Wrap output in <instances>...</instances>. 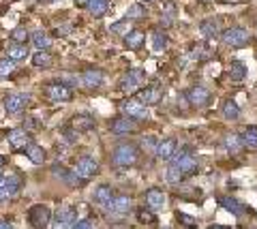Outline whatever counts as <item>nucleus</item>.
Returning a JSON list of instances; mask_svg holds the SVG:
<instances>
[{
    "mask_svg": "<svg viewBox=\"0 0 257 229\" xmlns=\"http://www.w3.org/2000/svg\"><path fill=\"white\" fill-rule=\"evenodd\" d=\"M52 62H54V58H52V54L47 52V50H39L35 56H32V65L35 67H39V69H47V67H52Z\"/></svg>",
    "mask_w": 257,
    "mask_h": 229,
    "instance_id": "27",
    "label": "nucleus"
},
{
    "mask_svg": "<svg viewBox=\"0 0 257 229\" xmlns=\"http://www.w3.org/2000/svg\"><path fill=\"white\" fill-rule=\"evenodd\" d=\"M122 112L126 118H135V120H144V118H148V109L144 103H140L138 99H131L122 103Z\"/></svg>",
    "mask_w": 257,
    "mask_h": 229,
    "instance_id": "12",
    "label": "nucleus"
},
{
    "mask_svg": "<svg viewBox=\"0 0 257 229\" xmlns=\"http://www.w3.org/2000/svg\"><path fill=\"white\" fill-rule=\"evenodd\" d=\"M86 9L94 18H103L107 13V0H88L86 3Z\"/></svg>",
    "mask_w": 257,
    "mask_h": 229,
    "instance_id": "25",
    "label": "nucleus"
},
{
    "mask_svg": "<svg viewBox=\"0 0 257 229\" xmlns=\"http://www.w3.org/2000/svg\"><path fill=\"white\" fill-rule=\"evenodd\" d=\"M176 218H178V223L180 225H184V227H197V218H193V216H189V214H184V212H178L176 214Z\"/></svg>",
    "mask_w": 257,
    "mask_h": 229,
    "instance_id": "40",
    "label": "nucleus"
},
{
    "mask_svg": "<svg viewBox=\"0 0 257 229\" xmlns=\"http://www.w3.org/2000/svg\"><path fill=\"white\" fill-rule=\"evenodd\" d=\"M144 148H150V150H155L157 148V144H155V139H144V144H142Z\"/></svg>",
    "mask_w": 257,
    "mask_h": 229,
    "instance_id": "44",
    "label": "nucleus"
},
{
    "mask_svg": "<svg viewBox=\"0 0 257 229\" xmlns=\"http://www.w3.org/2000/svg\"><path fill=\"white\" fill-rule=\"evenodd\" d=\"M109 30H111V33H114V35H128L133 28H131V24H128V20H122V22L111 24Z\"/></svg>",
    "mask_w": 257,
    "mask_h": 229,
    "instance_id": "36",
    "label": "nucleus"
},
{
    "mask_svg": "<svg viewBox=\"0 0 257 229\" xmlns=\"http://www.w3.org/2000/svg\"><path fill=\"white\" fill-rule=\"evenodd\" d=\"M103 82H105V77H103V73L99 69H88V71H84V75H82V84L86 86V88H90V90L101 88Z\"/></svg>",
    "mask_w": 257,
    "mask_h": 229,
    "instance_id": "17",
    "label": "nucleus"
},
{
    "mask_svg": "<svg viewBox=\"0 0 257 229\" xmlns=\"http://www.w3.org/2000/svg\"><path fill=\"white\" fill-rule=\"evenodd\" d=\"M144 3H155V0H144Z\"/></svg>",
    "mask_w": 257,
    "mask_h": 229,
    "instance_id": "50",
    "label": "nucleus"
},
{
    "mask_svg": "<svg viewBox=\"0 0 257 229\" xmlns=\"http://www.w3.org/2000/svg\"><path fill=\"white\" fill-rule=\"evenodd\" d=\"M71 229H92L90 220H77V223L71 225Z\"/></svg>",
    "mask_w": 257,
    "mask_h": 229,
    "instance_id": "43",
    "label": "nucleus"
},
{
    "mask_svg": "<svg viewBox=\"0 0 257 229\" xmlns=\"http://www.w3.org/2000/svg\"><path fill=\"white\" fill-rule=\"evenodd\" d=\"M144 13H146V7H144V5H131V7L126 9V20L144 18Z\"/></svg>",
    "mask_w": 257,
    "mask_h": 229,
    "instance_id": "38",
    "label": "nucleus"
},
{
    "mask_svg": "<svg viewBox=\"0 0 257 229\" xmlns=\"http://www.w3.org/2000/svg\"><path fill=\"white\" fill-rule=\"evenodd\" d=\"M244 75H246V67L242 65V62H231V67H229V80L234 82V84H240L244 80Z\"/></svg>",
    "mask_w": 257,
    "mask_h": 229,
    "instance_id": "28",
    "label": "nucleus"
},
{
    "mask_svg": "<svg viewBox=\"0 0 257 229\" xmlns=\"http://www.w3.org/2000/svg\"><path fill=\"white\" fill-rule=\"evenodd\" d=\"M161 18H163L165 24H172L174 18H176V5L174 3H163V7H161Z\"/></svg>",
    "mask_w": 257,
    "mask_h": 229,
    "instance_id": "34",
    "label": "nucleus"
},
{
    "mask_svg": "<svg viewBox=\"0 0 257 229\" xmlns=\"http://www.w3.org/2000/svg\"><path fill=\"white\" fill-rule=\"evenodd\" d=\"M15 71V60L11 58H0V77H9Z\"/></svg>",
    "mask_w": 257,
    "mask_h": 229,
    "instance_id": "37",
    "label": "nucleus"
},
{
    "mask_svg": "<svg viewBox=\"0 0 257 229\" xmlns=\"http://www.w3.org/2000/svg\"><path fill=\"white\" fill-rule=\"evenodd\" d=\"M109 129H111V133H114V135H128V133H133L135 124L131 122V118L118 116V118H114V120H111Z\"/></svg>",
    "mask_w": 257,
    "mask_h": 229,
    "instance_id": "16",
    "label": "nucleus"
},
{
    "mask_svg": "<svg viewBox=\"0 0 257 229\" xmlns=\"http://www.w3.org/2000/svg\"><path fill=\"white\" fill-rule=\"evenodd\" d=\"M28 99H30V94H26V92H11V94H7L5 109L9 114H20L22 109L28 105Z\"/></svg>",
    "mask_w": 257,
    "mask_h": 229,
    "instance_id": "10",
    "label": "nucleus"
},
{
    "mask_svg": "<svg viewBox=\"0 0 257 229\" xmlns=\"http://www.w3.org/2000/svg\"><path fill=\"white\" fill-rule=\"evenodd\" d=\"M7 141H9V146L13 150H24L26 146L32 144L30 131H26V129H11L9 133H7Z\"/></svg>",
    "mask_w": 257,
    "mask_h": 229,
    "instance_id": "11",
    "label": "nucleus"
},
{
    "mask_svg": "<svg viewBox=\"0 0 257 229\" xmlns=\"http://www.w3.org/2000/svg\"><path fill=\"white\" fill-rule=\"evenodd\" d=\"M199 3H210V0H199Z\"/></svg>",
    "mask_w": 257,
    "mask_h": 229,
    "instance_id": "49",
    "label": "nucleus"
},
{
    "mask_svg": "<svg viewBox=\"0 0 257 229\" xmlns=\"http://www.w3.org/2000/svg\"><path fill=\"white\" fill-rule=\"evenodd\" d=\"M144 41H146V37H144L142 30H131L128 35H124V43H126L128 50H140L144 45Z\"/></svg>",
    "mask_w": 257,
    "mask_h": 229,
    "instance_id": "22",
    "label": "nucleus"
},
{
    "mask_svg": "<svg viewBox=\"0 0 257 229\" xmlns=\"http://www.w3.org/2000/svg\"><path fill=\"white\" fill-rule=\"evenodd\" d=\"M161 97H163V92H161V88H155V86H146V88H142L140 94H138V101L144 105H155L161 101Z\"/></svg>",
    "mask_w": 257,
    "mask_h": 229,
    "instance_id": "18",
    "label": "nucleus"
},
{
    "mask_svg": "<svg viewBox=\"0 0 257 229\" xmlns=\"http://www.w3.org/2000/svg\"><path fill=\"white\" fill-rule=\"evenodd\" d=\"M208 229H229V227H225V225H210Z\"/></svg>",
    "mask_w": 257,
    "mask_h": 229,
    "instance_id": "46",
    "label": "nucleus"
},
{
    "mask_svg": "<svg viewBox=\"0 0 257 229\" xmlns=\"http://www.w3.org/2000/svg\"><path fill=\"white\" fill-rule=\"evenodd\" d=\"M187 99H189V103L193 107H206L208 103H210V92H208L204 86H195V88H191L187 92Z\"/></svg>",
    "mask_w": 257,
    "mask_h": 229,
    "instance_id": "13",
    "label": "nucleus"
},
{
    "mask_svg": "<svg viewBox=\"0 0 257 229\" xmlns=\"http://www.w3.org/2000/svg\"><path fill=\"white\" fill-rule=\"evenodd\" d=\"M157 156L161 161H170L176 156V150H178V141H176L174 137L170 139H165V141H161V144H157Z\"/></svg>",
    "mask_w": 257,
    "mask_h": 229,
    "instance_id": "15",
    "label": "nucleus"
},
{
    "mask_svg": "<svg viewBox=\"0 0 257 229\" xmlns=\"http://www.w3.org/2000/svg\"><path fill=\"white\" fill-rule=\"evenodd\" d=\"M172 167L178 171L182 178H187V176H191V173L197 171L199 163H197V159H195V156H193L191 152H182V154H178V156H174Z\"/></svg>",
    "mask_w": 257,
    "mask_h": 229,
    "instance_id": "2",
    "label": "nucleus"
},
{
    "mask_svg": "<svg viewBox=\"0 0 257 229\" xmlns=\"http://www.w3.org/2000/svg\"><path fill=\"white\" fill-rule=\"evenodd\" d=\"M62 135H64V139H67V141H75L77 139V131L75 129H64Z\"/></svg>",
    "mask_w": 257,
    "mask_h": 229,
    "instance_id": "42",
    "label": "nucleus"
},
{
    "mask_svg": "<svg viewBox=\"0 0 257 229\" xmlns=\"http://www.w3.org/2000/svg\"><path fill=\"white\" fill-rule=\"evenodd\" d=\"M223 43L227 47H242L248 43V30L240 28V26H234V28H227L223 33Z\"/></svg>",
    "mask_w": 257,
    "mask_h": 229,
    "instance_id": "5",
    "label": "nucleus"
},
{
    "mask_svg": "<svg viewBox=\"0 0 257 229\" xmlns=\"http://www.w3.org/2000/svg\"><path fill=\"white\" fill-rule=\"evenodd\" d=\"M107 208L111 212H116V214H124V212L131 210V197H126V195H114V199L107 203Z\"/></svg>",
    "mask_w": 257,
    "mask_h": 229,
    "instance_id": "19",
    "label": "nucleus"
},
{
    "mask_svg": "<svg viewBox=\"0 0 257 229\" xmlns=\"http://www.w3.org/2000/svg\"><path fill=\"white\" fill-rule=\"evenodd\" d=\"M225 148H227L231 154H238L240 150L244 148V144H242V139H240L238 133H227V135H225Z\"/></svg>",
    "mask_w": 257,
    "mask_h": 229,
    "instance_id": "26",
    "label": "nucleus"
},
{
    "mask_svg": "<svg viewBox=\"0 0 257 229\" xmlns=\"http://www.w3.org/2000/svg\"><path fill=\"white\" fill-rule=\"evenodd\" d=\"M152 50H155L157 54H161V52L167 50V37H165V33L157 30V33L152 35Z\"/></svg>",
    "mask_w": 257,
    "mask_h": 229,
    "instance_id": "32",
    "label": "nucleus"
},
{
    "mask_svg": "<svg viewBox=\"0 0 257 229\" xmlns=\"http://www.w3.org/2000/svg\"><path fill=\"white\" fill-rule=\"evenodd\" d=\"M75 3H77V5H86V3H88V0H75Z\"/></svg>",
    "mask_w": 257,
    "mask_h": 229,
    "instance_id": "47",
    "label": "nucleus"
},
{
    "mask_svg": "<svg viewBox=\"0 0 257 229\" xmlns=\"http://www.w3.org/2000/svg\"><path fill=\"white\" fill-rule=\"evenodd\" d=\"M28 220L35 229H45L52 223V212L47 206H43V203H37V206H32L28 210Z\"/></svg>",
    "mask_w": 257,
    "mask_h": 229,
    "instance_id": "3",
    "label": "nucleus"
},
{
    "mask_svg": "<svg viewBox=\"0 0 257 229\" xmlns=\"http://www.w3.org/2000/svg\"><path fill=\"white\" fill-rule=\"evenodd\" d=\"M221 206L225 210H229V212H234V214H242L244 208L238 203V199H234V197H221Z\"/></svg>",
    "mask_w": 257,
    "mask_h": 229,
    "instance_id": "33",
    "label": "nucleus"
},
{
    "mask_svg": "<svg viewBox=\"0 0 257 229\" xmlns=\"http://www.w3.org/2000/svg\"><path fill=\"white\" fill-rule=\"evenodd\" d=\"M199 30H202L204 37H216V33H219V24H216V20H204L202 24H199Z\"/></svg>",
    "mask_w": 257,
    "mask_h": 229,
    "instance_id": "31",
    "label": "nucleus"
},
{
    "mask_svg": "<svg viewBox=\"0 0 257 229\" xmlns=\"http://www.w3.org/2000/svg\"><path fill=\"white\" fill-rule=\"evenodd\" d=\"M138 156H140L138 146L120 144V146H116L114 154H111V163H114L118 169H124V167H131V165L138 163Z\"/></svg>",
    "mask_w": 257,
    "mask_h": 229,
    "instance_id": "1",
    "label": "nucleus"
},
{
    "mask_svg": "<svg viewBox=\"0 0 257 229\" xmlns=\"http://www.w3.org/2000/svg\"><path fill=\"white\" fill-rule=\"evenodd\" d=\"M238 135H240V139H242V144H244V146H248V148H257V126L248 124V126H244V129L238 133Z\"/></svg>",
    "mask_w": 257,
    "mask_h": 229,
    "instance_id": "21",
    "label": "nucleus"
},
{
    "mask_svg": "<svg viewBox=\"0 0 257 229\" xmlns=\"http://www.w3.org/2000/svg\"><path fill=\"white\" fill-rule=\"evenodd\" d=\"M32 45H35L37 50H47V47L52 45V39L47 37L43 30H37V33L32 35Z\"/></svg>",
    "mask_w": 257,
    "mask_h": 229,
    "instance_id": "30",
    "label": "nucleus"
},
{
    "mask_svg": "<svg viewBox=\"0 0 257 229\" xmlns=\"http://www.w3.org/2000/svg\"><path fill=\"white\" fill-rule=\"evenodd\" d=\"M73 126H75V131H88V129H92L94 126V120L90 116H77L75 120H73Z\"/></svg>",
    "mask_w": 257,
    "mask_h": 229,
    "instance_id": "35",
    "label": "nucleus"
},
{
    "mask_svg": "<svg viewBox=\"0 0 257 229\" xmlns=\"http://www.w3.org/2000/svg\"><path fill=\"white\" fill-rule=\"evenodd\" d=\"M0 229H13V225L9 223V220H3V218H0Z\"/></svg>",
    "mask_w": 257,
    "mask_h": 229,
    "instance_id": "45",
    "label": "nucleus"
},
{
    "mask_svg": "<svg viewBox=\"0 0 257 229\" xmlns=\"http://www.w3.org/2000/svg\"><path fill=\"white\" fill-rule=\"evenodd\" d=\"M20 186H22V180L18 176H0V201L15 197Z\"/></svg>",
    "mask_w": 257,
    "mask_h": 229,
    "instance_id": "8",
    "label": "nucleus"
},
{
    "mask_svg": "<svg viewBox=\"0 0 257 229\" xmlns=\"http://www.w3.org/2000/svg\"><path fill=\"white\" fill-rule=\"evenodd\" d=\"M45 94H47V99L50 101H54V103H67V101H71V90L62 82L47 84L45 86Z\"/></svg>",
    "mask_w": 257,
    "mask_h": 229,
    "instance_id": "7",
    "label": "nucleus"
},
{
    "mask_svg": "<svg viewBox=\"0 0 257 229\" xmlns=\"http://www.w3.org/2000/svg\"><path fill=\"white\" fill-rule=\"evenodd\" d=\"M24 152H26V156H28V159L35 163V165H41V163L45 161V150H43L41 146H37V144L26 146V148H24Z\"/></svg>",
    "mask_w": 257,
    "mask_h": 229,
    "instance_id": "24",
    "label": "nucleus"
},
{
    "mask_svg": "<svg viewBox=\"0 0 257 229\" xmlns=\"http://www.w3.org/2000/svg\"><path fill=\"white\" fill-rule=\"evenodd\" d=\"M11 41H13V43H24V45H26V41H28V30H26V28H15L13 33H11Z\"/></svg>",
    "mask_w": 257,
    "mask_h": 229,
    "instance_id": "39",
    "label": "nucleus"
},
{
    "mask_svg": "<svg viewBox=\"0 0 257 229\" xmlns=\"http://www.w3.org/2000/svg\"><path fill=\"white\" fill-rule=\"evenodd\" d=\"M223 116L227 118V120H238L240 118V107H238L236 101H231V99L225 101L223 103Z\"/></svg>",
    "mask_w": 257,
    "mask_h": 229,
    "instance_id": "29",
    "label": "nucleus"
},
{
    "mask_svg": "<svg viewBox=\"0 0 257 229\" xmlns=\"http://www.w3.org/2000/svg\"><path fill=\"white\" fill-rule=\"evenodd\" d=\"M111 199H114V191H111V186H107V184L96 186V191H94V201L99 203V206H107Z\"/></svg>",
    "mask_w": 257,
    "mask_h": 229,
    "instance_id": "20",
    "label": "nucleus"
},
{
    "mask_svg": "<svg viewBox=\"0 0 257 229\" xmlns=\"http://www.w3.org/2000/svg\"><path fill=\"white\" fill-rule=\"evenodd\" d=\"M28 56V47L24 45V43H9V47H7V58H11V60H22V58H26Z\"/></svg>",
    "mask_w": 257,
    "mask_h": 229,
    "instance_id": "23",
    "label": "nucleus"
},
{
    "mask_svg": "<svg viewBox=\"0 0 257 229\" xmlns=\"http://www.w3.org/2000/svg\"><path fill=\"white\" fill-rule=\"evenodd\" d=\"M3 163H5V156H3V154H0V167H3Z\"/></svg>",
    "mask_w": 257,
    "mask_h": 229,
    "instance_id": "48",
    "label": "nucleus"
},
{
    "mask_svg": "<svg viewBox=\"0 0 257 229\" xmlns=\"http://www.w3.org/2000/svg\"><path fill=\"white\" fill-rule=\"evenodd\" d=\"M138 218H140V223H146V225L155 223V214H152V212H146V210H140L138 212Z\"/></svg>",
    "mask_w": 257,
    "mask_h": 229,
    "instance_id": "41",
    "label": "nucleus"
},
{
    "mask_svg": "<svg viewBox=\"0 0 257 229\" xmlns=\"http://www.w3.org/2000/svg\"><path fill=\"white\" fill-rule=\"evenodd\" d=\"M96 171H99V163H96L92 156H82V159H77L75 167H73V173L77 178H82V180L92 178Z\"/></svg>",
    "mask_w": 257,
    "mask_h": 229,
    "instance_id": "6",
    "label": "nucleus"
},
{
    "mask_svg": "<svg viewBox=\"0 0 257 229\" xmlns=\"http://www.w3.org/2000/svg\"><path fill=\"white\" fill-rule=\"evenodd\" d=\"M167 203V197L161 188H148L146 191V206L150 210H163Z\"/></svg>",
    "mask_w": 257,
    "mask_h": 229,
    "instance_id": "14",
    "label": "nucleus"
},
{
    "mask_svg": "<svg viewBox=\"0 0 257 229\" xmlns=\"http://www.w3.org/2000/svg\"><path fill=\"white\" fill-rule=\"evenodd\" d=\"M75 218H77V210L73 206H62L58 212H56V216L52 218L54 229H67L75 223Z\"/></svg>",
    "mask_w": 257,
    "mask_h": 229,
    "instance_id": "9",
    "label": "nucleus"
},
{
    "mask_svg": "<svg viewBox=\"0 0 257 229\" xmlns=\"http://www.w3.org/2000/svg\"><path fill=\"white\" fill-rule=\"evenodd\" d=\"M144 84H146V73L140 71V69H133V71H128V73L122 77L120 88H122L124 92H128V94H133L135 90H142Z\"/></svg>",
    "mask_w": 257,
    "mask_h": 229,
    "instance_id": "4",
    "label": "nucleus"
}]
</instances>
